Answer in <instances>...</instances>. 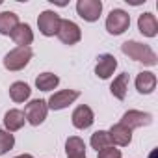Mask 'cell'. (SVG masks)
<instances>
[{
	"instance_id": "6da1fadb",
	"label": "cell",
	"mask_w": 158,
	"mask_h": 158,
	"mask_svg": "<svg viewBox=\"0 0 158 158\" xmlns=\"http://www.w3.org/2000/svg\"><path fill=\"white\" fill-rule=\"evenodd\" d=\"M121 50L134 61H141L145 65H156V54L149 45H143L139 41H125L121 45Z\"/></svg>"
},
{
	"instance_id": "7a4b0ae2",
	"label": "cell",
	"mask_w": 158,
	"mask_h": 158,
	"mask_svg": "<svg viewBox=\"0 0 158 158\" xmlns=\"http://www.w3.org/2000/svg\"><path fill=\"white\" fill-rule=\"evenodd\" d=\"M32 56L34 52L30 47H15L13 50H10L4 56V67L8 71H21L30 63Z\"/></svg>"
},
{
	"instance_id": "3957f363",
	"label": "cell",
	"mask_w": 158,
	"mask_h": 158,
	"mask_svg": "<svg viewBox=\"0 0 158 158\" xmlns=\"http://www.w3.org/2000/svg\"><path fill=\"white\" fill-rule=\"evenodd\" d=\"M130 26V15L125 10H112L106 17V30L112 35H121Z\"/></svg>"
},
{
	"instance_id": "277c9868",
	"label": "cell",
	"mask_w": 158,
	"mask_h": 158,
	"mask_svg": "<svg viewBox=\"0 0 158 158\" xmlns=\"http://www.w3.org/2000/svg\"><path fill=\"white\" fill-rule=\"evenodd\" d=\"M47 114H48V106H47V101H43V99L30 101L24 108V117L34 127H39L47 119Z\"/></svg>"
},
{
	"instance_id": "5b68a950",
	"label": "cell",
	"mask_w": 158,
	"mask_h": 158,
	"mask_svg": "<svg viewBox=\"0 0 158 158\" xmlns=\"http://www.w3.org/2000/svg\"><path fill=\"white\" fill-rule=\"evenodd\" d=\"M56 35H58V39H60L63 45H76L78 41L82 39L80 26H78L76 23H73V21H69V19H61Z\"/></svg>"
},
{
	"instance_id": "8992f818",
	"label": "cell",
	"mask_w": 158,
	"mask_h": 158,
	"mask_svg": "<svg viewBox=\"0 0 158 158\" xmlns=\"http://www.w3.org/2000/svg\"><path fill=\"white\" fill-rule=\"evenodd\" d=\"M60 23H61L60 15H58L56 11H52V10H45V11H41L39 17H37L39 32H41L43 35H47V37H52V35L58 34Z\"/></svg>"
},
{
	"instance_id": "52a82bcc",
	"label": "cell",
	"mask_w": 158,
	"mask_h": 158,
	"mask_svg": "<svg viewBox=\"0 0 158 158\" xmlns=\"http://www.w3.org/2000/svg\"><path fill=\"white\" fill-rule=\"evenodd\" d=\"M76 13L88 23H95V21H99V17L102 13V2L101 0H78Z\"/></svg>"
},
{
	"instance_id": "ba28073f",
	"label": "cell",
	"mask_w": 158,
	"mask_h": 158,
	"mask_svg": "<svg viewBox=\"0 0 158 158\" xmlns=\"http://www.w3.org/2000/svg\"><path fill=\"white\" fill-rule=\"evenodd\" d=\"M78 97H80V91L63 89V91L54 93V95L47 101V106H48V110H63V108H67L69 104H73Z\"/></svg>"
},
{
	"instance_id": "9c48e42d",
	"label": "cell",
	"mask_w": 158,
	"mask_h": 158,
	"mask_svg": "<svg viewBox=\"0 0 158 158\" xmlns=\"http://www.w3.org/2000/svg\"><path fill=\"white\" fill-rule=\"evenodd\" d=\"M151 123H152V115L147 112H139V110H128V112H125V115L121 119V125H125L130 130L147 127Z\"/></svg>"
},
{
	"instance_id": "30bf717a",
	"label": "cell",
	"mask_w": 158,
	"mask_h": 158,
	"mask_svg": "<svg viewBox=\"0 0 158 158\" xmlns=\"http://www.w3.org/2000/svg\"><path fill=\"white\" fill-rule=\"evenodd\" d=\"M71 119H73V125H74L76 128L84 130V128H89V127L93 125V121H95V115H93V110H91L89 106H86V104H80L78 108H74V112H73Z\"/></svg>"
},
{
	"instance_id": "8fae6325",
	"label": "cell",
	"mask_w": 158,
	"mask_h": 158,
	"mask_svg": "<svg viewBox=\"0 0 158 158\" xmlns=\"http://www.w3.org/2000/svg\"><path fill=\"white\" fill-rule=\"evenodd\" d=\"M115 67H117L115 56H112V54H101V56L97 58L95 74H97L99 78H102V80H106V78H110V76L114 74Z\"/></svg>"
},
{
	"instance_id": "7c38bea8",
	"label": "cell",
	"mask_w": 158,
	"mask_h": 158,
	"mask_svg": "<svg viewBox=\"0 0 158 158\" xmlns=\"http://www.w3.org/2000/svg\"><path fill=\"white\" fill-rule=\"evenodd\" d=\"M108 134H110L112 143H114V145H119V147H127V145H130V141H132V130L127 128V127L121 125V123L112 125V128L108 130Z\"/></svg>"
},
{
	"instance_id": "4fadbf2b",
	"label": "cell",
	"mask_w": 158,
	"mask_h": 158,
	"mask_svg": "<svg viewBox=\"0 0 158 158\" xmlns=\"http://www.w3.org/2000/svg\"><path fill=\"white\" fill-rule=\"evenodd\" d=\"M138 30L145 35V37H154L158 34V21L152 13L145 11L138 17Z\"/></svg>"
},
{
	"instance_id": "5bb4252c",
	"label": "cell",
	"mask_w": 158,
	"mask_h": 158,
	"mask_svg": "<svg viewBox=\"0 0 158 158\" xmlns=\"http://www.w3.org/2000/svg\"><path fill=\"white\" fill-rule=\"evenodd\" d=\"M156 88V74L151 73V71H141L138 76H136V89L141 93V95H149L152 93Z\"/></svg>"
},
{
	"instance_id": "9a60e30c",
	"label": "cell",
	"mask_w": 158,
	"mask_h": 158,
	"mask_svg": "<svg viewBox=\"0 0 158 158\" xmlns=\"http://www.w3.org/2000/svg\"><path fill=\"white\" fill-rule=\"evenodd\" d=\"M11 39H13L19 47H30L32 41H34V32H32L30 24L19 23V26L11 32Z\"/></svg>"
},
{
	"instance_id": "2e32d148",
	"label": "cell",
	"mask_w": 158,
	"mask_h": 158,
	"mask_svg": "<svg viewBox=\"0 0 158 158\" xmlns=\"http://www.w3.org/2000/svg\"><path fill=\"white\" fill-rule=\"evenodd\" d=\"M24 123H26L24 112H21V110H17V108H13V110L6 112V115H4V127H6V130H8V132L21 130V128L24 127Z\"/></svg>"
},
{
	"instance_id": "e0dca14e",
	"label": "cell",
	"mask_w": 158,
	"mask_h": 158,
	"mask_svg": "<svg viewBox=\"0 0 158 158\" xmlns=\"http://www.w3.org/2000/svg\"><path fill=\"white\" fill-rule=\"evenodd\" d=\"M128 82H130L128 73H121V74H117V76L114 78L112 86H110L112 95H114L115 99H119V101H125V97H127V89H128Z\"/></svg>"
},
{
	"instance_id": "ac0fdd59",
	"label": "cell",
	"mask_w": 158,
	"mask_h": 158,
	"mask_svg": "<svg viewBox=\"0 0 158 158\" xmlns=\"http://www.w3.org/2000/svg\"><path fill=\"white\" fill-rule=\"evenodd\" d=\"M19 26V15L13 11H2L0 13V34L11 35V32Z\"/></svg>"
},
{
	"instance_id": "d6986e66",
	"label": "cell",
	"mask_w": 158,
	"mask_h": 158,
	"mask_svg": "<svg viewBox=\"0 0 158 158\" xmlns=\"http://www.w3.org/2000/svg\"><path fill=\"white\" fill-rule=\"evenodd\" d=\"M65 152H67V158L86 156V143H84V139L78 138V136H71L65 141Z\"/></svg>"
},
{
	"instance_id": "ffe728a7",
	"label": "cell",
	"mask_w": 158,
	"mask_h": 158,
	"mask_svg": "<svg viewBox=\"0 0 158 158\" xmlns=\"http://www.w3.org/2000/svg\"><path fill=\"white\" fill-rule=\"evenodd\" d=\"M30 93H32V89H30V86L26 82H13L10 86V97H11L13 102H24V101H28Z\"/></svg>"
},
{
	"instance_id": "44dd1931",
	"label": "cell",
	"mask_w": 158,
	"mask_h": 158,
	"mask_svg": "<svg viewBox=\"0 0 158 158\" xmlns=\"http://www.w3.org/2000/svg\"><path fill=\"white\" fill-rule=\"evenodd\" d=\"M58 84H60V78H58L54 73H41V74L35 78V86H37V89H41V91H50V89H54Z\"/></svg>"
},
{
	"instance_id": "7402d4cb",
	"label": "cell",
	"mask_w": 158,
	"mask_h": 158,
	"mask_svg": "<svg viewBox=\"0 0 158 158\" xmlns=\"http://www.w3.org/2000/svg\"><path fill=\"white\" fill-rule=\"evenodd\" d=\"M89 143H91V147H93L97 152L102 151V149H106V147H114V143H112V139H110V134H108L106 130H97L95 134H91Z\"/></svg>"
},
{
	"instance_id": "603a6c76",
	"label": "cell",
	"mask_w": 158,
	"mask_h": 158,
	"mask_svg": "<svg viewBox=\"0 0 158 158\" xmlns=\"http://www.w3.org/2000/svg\"><path fill=\"white\" fill-rule=\"evenodd\" d=\"M13 145H15V136L8 130H0V156L11 151Z\"/></svg>"
},
{
	"instance_id": "cb8c5ba5",
	"label": "cell",
	"mask_w": 158,
	"mask_h": 158,
	"mask_svg": "<svg viewBox=\"0 0 158 158\" xmlns=\"http://www.w3.org/2000/svg\"><path fill=\"white\" fill-rule=\"evenodd\" d=\"M97 158H123L121 156V151L115 149V147H106L102 151L97 152Z\"/></svg>"
},
{
	"instance_id": "d4e9b609",
	"label": "cell",
	"mask_w": 158,
	"mask_h": 158,
	"mask_svg": "<svg viewBox=\"0 0 158 158\" xmlns=\"http://www.w3.org/2000/svg\"><path fill=\"white\" fill-rule=\"evenodd\" d=\"M15 158H34L32 154H19V156H15Z\"/></svg>"
},
{
	"instance_id": "484cf974",
	"label": "cell",
	"mask_w": 158,
	"mask_h": 158,
	"mask_svg": "<svg viewBox=\"0 0 158 158\" xmlns=\"http://www.w3.org/2000/svg\"><path fill=\"white\" fill-rule=\"evenodd\" d=\"M154 156H156V151H152V152H151V156H149V158H154Z\"/></svg>"
},
{
	"instance_id": "4316f807",
	"label": "cell",
	"mask_w": 158,
	"mask_h": 158,
	"mask_svg": "<svg viewBox=\"0 0 158 158\" xmlns=\"http://www.w3.org/2000/svg\"><path fill=\"white\" fill-rule=\"evenodd\" d=\"M74 158H86V156H74Z\"/></svg>"
}]
</instances>
